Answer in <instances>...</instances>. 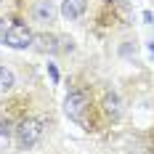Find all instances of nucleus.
Here are the masks:
<instances>
[{
	"mask_svg": "<svg viewBox=\"0 0 154 154\" xmlns=\"http://www.w3.org/2000/svg\"><path fill=\"white\" fill-rule=\"evenodd\" d=\"M112 3H125V0H112Z\"/></svg>",
	"mask_w": 154,
	"mask_h": 154,
	"instance_id": "f8f14e48",
	"label": "nucleus"
},
{
	"mask_svg": "<svg viewBox=\"0 0 154 154\" xmlns=\"http://www.w3.org/2000/svg\"><path fill=\"white\" fill-rule=\"evenodd\" d=\"M8 133H11V122H8V120H5V122L0 120V136H8Z\"/></svg>",
	"mask_w": 154,
	"mask_h": 154,
	"instance_id": "9d476101",
	"label": "nucleus"
},
{
	"mask_svg": "<svg viewBox=\"0 0 154 154\" xmlns=\"http://www.w3.org/2000/svg\"><path fill=\"white\" fill-rule=\"evenodd\" d=\"M32 43H35V35H32V29L27 27V24H11V29H8V35H5V45L8 48H16V51H24V48H29Z\"/></svg>",
	"mask_w": 154,
	"mask_h": 154,
	"instance_id": "7ed1b4c3",
	"label": "nucleus"
},
{
	"mask_svg": "<svg viewBox=\"0 0 154 154\" xmlns=\"http://www.w3.org/2000/svg\"><path fill=\"white\" fill-rule=\"evenodd\" d=\"M11 88H14V75H11V69L0 66V93L11 91Z\"/></svg>",
	"mask_w": 154,
	"mask_h": 154,
	"instance_id": "6e6552de",
	"label": "nucleus"
},
{
	"mask_svg": "<svg viewBox=\"0 0 154 154\" xmlns=\"http://www.w3.org/2000/svg\"><path fill=\"white\" fill-rule=\"evenodd\" d=\"M85 11H88V0H64L61 3V16L69 19V21L80 19Z\"/></svg>",
	"mask_w": 154,
	"mask_h": 154,
	"instance_id": "20e7f679",
	"label": "nucleus"
},
{
	"mask_svg": "<svg viewBox=\"0 0 154 154\" xmlns=\"http://www.w3.org/2000/svg\"><path fill=\"white\" fill-rule=\"evenodd\" d=\"M35 40L40 43L37 48H40L43 53H56V51H61V45H56V43H59V37H53V35H37Z\"/></svg>",
	"mask_w": 154,
	"mask_h": 154,
	"instance_id": "423d86ee",
	"label": "nucleus"
},
{
	"mask_svg": "<svg viewBox=\"0 0 154 154\" xmlns=\"http://www.w3.org/2000/svg\"><path fill=\"white\" fill-rule=\"evenodd\" d=\"M8 29H11V21H8V19H0V45L5 43V35H8Z\"/></svg>",
	"mask_w": 154,
	"mask_h": 154,
	"instance_id": "1a4fd4ad",
	"label": "nucleus"
},
{
	"mask_svg": "<svg viewBox=\"0 0 154 154\" xmlns=\"http://www.w3.org/2000/svg\"><path fill=\"white\" fill-rule=\"evenodd\" d=\"M104 112H106L112 120H117V117H120V112H122V109H120V98H117L114 93H106V96H104Z\"/></svg>",
	"mask_w": 154,
	"mask_h": 154,
	"instance_id": "0eeeda50",
	"label": "nucleus"
},
{
	"mask_svg": "<svg viewBox=\"0 0 154 154\" xmlns=\"http://www.w3.org/2000/svg\"><path fill=\"white\" fill-rule=\"evenodd\" d=\"M85 109H88V96L85 91H72L66 96V101H64V112H66V117L69 120H75V122H85Z\"/></svg>",
	"mask_w": 154,
	"mask_h": 154,
	"instance_id": "f03ea898",
	"label": "nucleus"
},
{
	"mask_svg": "<svg viewBox=\"0 0 154 154\" xmlns=\"http://www.w3.org/2000/svg\"><path fill=\"white\" fill-rule=\"evenodd\" d=\"M48 72H51V80H53V82H59V72H56L53 64H48Z\"/></svg>",
	"mask_w": 154,
	"mask_h": 154,
	"instance_id": "9b49d317",
	"label": "nucleus"
},
{
	"mask_svg": "<svg viewBox=\"0 0 154 154\" xmlns=\"http://www.w3.org/2000/svg\"><path fill=\"white\" fill-rule=\"evenodd\" d=\"M43 136V122L40 120H35V117H27V120H21L19 128H16V138L21 143V149H29L35 146L37 141Z\"/></svg>",
	"mask_w": 154,
	"mask_h": 154,
	"instance_id": "f257e3e1",
	"label": "nucleus"
},
{
	"mask_svg": "<svg viewBox=\"0 0 154 154\" xmlns=\"http://www.w3.org/2000/svg\"><path fill=\"white\" fill-rule=\"evenodd\" d=\"M53 16H56V8L51 5V0H40V3L35 5V21H40V24H51Z\"/></svg>",
	"mask_w": 154,
	"mask_h": 154,
	"instance_id": "39448f33",
	"label": "nucleus"
}]
</instances>
